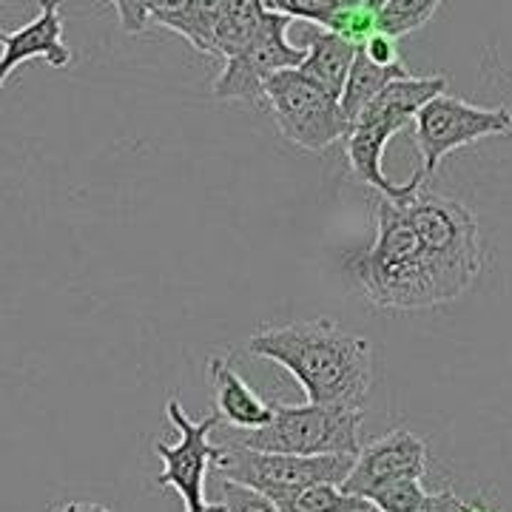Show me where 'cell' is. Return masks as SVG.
Returning a JSON list of instances; mask_svg holds the SVG:
<instances>
[{
  "label": "cell",
  "mask_w": 512,
  "mask_h": 512,
  "mask_svg": "<svg viewBox=\"0 0 512 512\" xmlns=\"http://www.w3.org/2000/svg\"><path fill=\"white\" fill-rule=\"evenodd\" d=\"M248 350L285 367L308 402L362 404L373 379V350L365 336L333 319H302L256 330Z\"/></svg>",
  "instance_id": "1"
},
{
  "label": "cell",
  "mask_w": 512,
  "mask_h": 512,
  "mask_svg": "<svg viewBox=\"0 0 512 512\" xmlns=\"http://www.w3.org/2000/svg\"><path fill=\"white\" fill-rule=\"evenodd\" d=\"M345 265L367 302L382 311L439 308L419 231L404 202L376 200V237L367 251L350 254Z\"/></svg>",
  "instance_id": "2"
},
{
  "label": "cell",
  "mask_w": 512,
  "mask_h": 512,
  "mask_svg": "<svg viewBox=\"0 0 512 512\" xmlns=\"http://www.w3.org/2000/svg\"><path fill=\"white\" fill-rule=\"evenodd\" d=\"M404 208L419 231L436 302H456L476 285L484 265L478 220L467 205L430 188H421Z\"/></svg>",
  "instance_id": "3"
},
{
  "label": "cell",
  "mask_w": 512,
  "mask_h": 512,
  "mask_svg": "<svg viewBox=\"0 0 512 512\" xmlns=\"http://www.w3.org/2000/svg\"><path fill=\"white\" fill-rule=\"evenodd\" d=\"M362 421V404L274 402V419L256 430H234V444L293 456H359Z\"/></svg>",
  "instance_id": "4"
},
{
  "label": "cell",
  "mask_w": 512,
  "mask_h": 512,
  "mask_svg": "<svg viewBox=\"0 0 512 512\" xmlns=\"http://www.w3.org/2000/svg\"><path fill=\"white\" fill-rule=\"evenodd\" d=\"M265 109L293 146L305 151H325L333 143H342L350 128L342 97L299 66L282 69L265 83Z\"/></svg>",
  "instance_id": "5"
},
{
  "label": "cell",
  "mask_w": 512,
  "mask_h": 512,
  "mask_svg": "<svg viewBox=\"0 0 512 512\" xmlns=\"http://www.w3.org/2000/svg\"><path fill=\"white\" fill-rule=\"evenodd\" d=\"M512 109H484L461 97L441 92L433 97L413 120V143L419 148L424 183L436 174L441 160L461 146H470L484 137H510Z\"/></svg>",
  "instance_id": "6"
},
{
  "label": "cell",
  "mask_w": 512,
  "mask_h": 512,
  "mask_svg": "<svg viewBox=\"0 0 512 512\" xmlns=\"http://www.w3.org/2000/svg\"><path fill=\"white\" fill-rule=\"evenodd\" d=\"M293 18L282 12H268L254 40L225 60V69L214 80L217 100H245L265 103V83L282 69H296L305 63V46H293L288 40Z\"/></svg>",
  "instance_id": "7"
},
{
  "label": "cell",
  "mask_w": 512,
  "mask_h": 512,
  "mask_svg": "<svg viewBox=\"0 0 512 512\" xmlns=\"http://www.w3.org/2000/svg\"><path fill=\"white\" fill-rule=\"evenodd\" d=\"M356 456H293V453H265L231 444L217 458L222 478L248 484L259 493L279 487H305V484H345Z\"/></svg>",
  "instance_id": "8"
},
{
  "label": "cell",
  "mask_w": 512,
  "mask_h": 512,
  "mask_svg": "<svg viewBox=\"0 0 512 512\" xmlns=\"http://www.w3.org/2000/svg\"><path fill=\"white\" fill-rule=\"evenodd\" d=\"M165 416L180 433V441L177 444H163V441L154 444V453L163 461V473L157 476V484L177 490L185 501V510H197L205 504L208 467L217 464V458L225 450V447L211 444V433L217 430L222 419L217 413H211L202 421H191L177 399L165 404Z\"/></svg>",
  "instance_id": "9"
},
{
  "label": "cell",
  "mask_w": 512,
  "mask_h": 512,
  "mask_svg": "<svg viewBox=\"0 0 512 512\" xmlns=\"http://www.w3.org/2000/svg\"><path fill=\"white\" fill-rule=\"evenodd\" d=\"M427 467H430L427 444L416 433L399 427V430H390L387 436L362 447V453L353 461V470H350L348 481L342 484V490L350 495L370 498L376 490H382L393 481L424 478Z\"/></svg>",
  "instance_id": "10"
},
{
  "label": "cell",
  "mask_w": 512,
  "mask_h": 512,
  "mask_svg": "<svg viewBox=\"0 0 512 512\" xmlns=\"http://www.w3.org/2000/svg\"><path fill=\"white\" fill-rule=\"evenodd\" d=\"M402 128L390 120H382V117H362L356 120L353 126L348 128L342 146H345V157H348L350 174L359 180L367 188H373L379 197H387V200L407 202L413 200L424 188V177L419 171L410 177V183H393L387 174H384V148L390 143L393 134H399Z\"/></svg>",
  "instance_id": "11"
},
{
  "label": "cell",
  "mask_w": 512,
  "mask_h": 512,
  "mask_svg": "<svg viewBox=\"0 0 512 512\" xmlns=\"http://www.w3.org/2000/svg\"><path fill=\"white\" fill-rule=\"evenodd\" d=\"M3 60H0V80L6 83L15 69L29 60H46L52 69H66L72 63V49L63 37L60 20V0H40V12L35 20L20 26L15 32H3Z\"/></svg>",
  "instance_id": "12"
},
{
  "label": "cell",
  "mask_w": 512,
  "mask_h": 512,
  "mask_svg": "<svg viewBox=\"0 0 512 512\" xmlns=\"http://www.w3.org/2000/svg\"><path fill=\"white\" fill-rule=\"evenodd\" d=\"M208 379L214 387V413L228 421L231 430H256L274 419V402H265L234 370L228 356L208 359Z\"/></svg>",
  "instance_id": "13"
},
{
  "label": "cell",
  "mask_w": 512,
  "mask_h": 512,
  "mask_svg": "<svg viewBox=\"0 0 512 512\" xmlns=\"http://www.w3.org/2000/svg\"><path fill=\"white\" fill-rule=\"evenodd\" d=\"M302 46L308 55H305V63L299 69L311 74L313 80H319L325 89L342 97L350 69H353L356 55H359V46L350 43L348 37L336 35V32L322 29V26H311L302 37Z\"/></svg>",
  "instance_id": "14"
},
{
  "label": "cell",
  "mask_w": 512,
  "mask_h": 512,
  "mask_svg": "<svg viewBox=\"0 0 512 512\" xmlns=\"http://www.w3.org/2000/svg\"><path fill=\"white\" fill-rule=\"evenodd\" d=\"M228 0H185L168 12H151V20L168 32L185 37L197 52L217 57V29Z\"/></svg>",
  "instance_id": "15"
},
{
  "label": "cell",
  "mask_w": 512,
  "mask_h": 512,
  "mask_svg": "<svg viewBox=\"0 0 512 512\" xmlns=\"http://www.w3.org/2000/svg\"><path fill=\"white\" fill-rule=\"evenodd\" d=\"M265 495L279 507V512H362L373 507L367 498L345 493L339 484L279 487Z\"/></svg>",
  "instance_id": "16"
},
{
  "label": "cell",
  "mask_w": 512,
  "mask_h": 512,
  "mask_svg": "<svg viewBox=\"0 0 512 512\" xmlns=\"http://www.w3.org/2000/svg\"><path fill=\"white\" fill-rule=\"evenodd\" d=\"M404 74H410L404 66H393V69L376 66L373 60H367L362 46H359V55H356V63L350 69L345 92H342V111H345L350 126L362 117V111L379 97L387 83H393L396 77H404Z\"/></svg>",
  "instance_id": "17"
},
{
  "label": "cell",
  "mask_w": 512,
  "mask_h": 512,
  "mask_svg": "<svg viewBox=\"0 0 512 512\" xmlns=\"http://www.w3.org/2000/svg\"><path fill=\"white\" fill-rule=\"evenodd\" d=\"M268 12L271 9L265 0H228L220 29H217V57L228 60L242 52L254 40L259 26L268 18Z\"/></svg>",
  "instance_id": "18"
},
{
  "label": "cell",
  "mask_w": 512,
  "mask_h": 512,
  "mask_svg": "<svg viewBox=\"0 0 512 512\" xmlns=\"http://www.w3.org/2000/svg\"><path fill=\"white\" fill-rule=\"evenodd\" d=\"M444 0H382L379 9V29L393 37H404L421 29L439 12Z\"/></svg>",
  "instance_id": "19"
},
{
  "label": "cell",
  "mask_w": 512,
  "mask_h": 512,
  "mask_svg": "<svg viewBox=\"0 0 512 512\" xmlns=\"http://www.w3.org/2000/svg\"><path fill=\"white\" fill-rule=\"evenodd\" d=\"M427 495L430 493L421 487V478H404L376 490L367 501L379 512H421Z\"/></svg>",
  "instance_id": "20"
},
{
  "label": "cell",
  "mask_w": 512,
  "mask_h": 512,
  "mask_svg": "<svg viewBox=\"0 0 512 512\" xmlns=\"http://www.w3.org/2000/svg\"><path fill=\"white\" fill-rule=\"evenodd\" d=\"M271 12H282L293 20H305L313 26L330 29L342 6L350 0H265Z\"/></svg>",
  "instance_id": "21"
},
{
  "label": "cell",
  "mask_w": 512,
  "mask_h": 512,
  "mask_svg": "<svg viewBox=\"0 0 512 512\" xmlns=\"http://www.w3.org/2000/svg\"><path fill=\"white\" fill-rule=\"evenodd\" d=\"M222 504L225 512H279L274 501L268 495H262L248 484H239L231 478H222Z\"/></svg>",
  "instance_id": "22"
},
{
  "label": "cell",
  "mask_w": 512,
  "mask_h": 512,
  "mask_svg": "<svg viewBox=\"0 0 512 512\" xmlns=\"http://www.w3.org/2000/svg\"><path fill=\"white\" fill-rule=\"evenodd\" d=\"M362 52L367 55V60H373L376 66H384V69H393V66H404L402 55H399V37L387 35V32H376L370 35L362 43Z\"/></svg>",
  "instance_id": "23"
},
{
  "label": "cell",
  "mask_w": 512,
  "mask_h": 512,
  "mask_svg": "<svg viewBox=\"0 0 512 512\" xmlns=\"http://www.w3.org/2000/svg\"><path fill=\"white\" fill-rule=\"evenodd\" d=\"M111 6L117 9V18L126 35H140L146 32L148 20H151V9L148 0H109Z\"/></svg>",
  "instance_id": "24"
},
{
  "label": "cell",
  "mask_w": 512,
  "mask_h": 512,
  "mask_svg": "<svg viewBox=\"0 0 512 512\" xmlns=\"http://www.w3.org/2000/svg\"><path fill=\"white\" fill-rule=\"evenodd\" d=\"M467 501H461L453 490H441V493H430L421 512H467Z\"/></svg>",
  "instance_id": "25"
},
{
  "label": "cell",
  "mask_w": 512,
  "mask_h": 512,
  "mask_svg": "<svg viewBox=\"0 0 512 512\" xmlns=\"http://www.w3.org/2000/svg\"><path fill=\"white\" fill-rule=\"evenodd\" d=\"M55 512H111L109 507L103 504H94V501H69L63 507H57Z\"/></svg>",
  "instance_id": "26"
},
{
  "label": "cell",
  "mask_w": 512,
  "mask_h": 512,
  "mask_svg": "<svg viewBox=\"0 0 512 512\" xmlns=\"http://www.w3.org/2000/svg\"><path fill=\"white\" fill-rule=\"evenodd\" d=\"M183 3L185 0H148V9L151 12H168V9H177Z\"/></svg>",
  "instance_id": "27"
},
{
  "label": "cell",
  "mask_w": 512,
  "mask_h": 512,
  "mask_svg": "<svg viewBox=\"0 0 512 512\" xmlns=\"http://www.w3.org/2000/svg\"><path fill=\"white\" fill-rule=\"evenodd\" d=\"M188 512H225V504H208V501H205V504H202V507H197V510H188Z\"/></svg>",
  "instance_id": "28"
},
{
  "label": "cell",
  "mask_w": 512,
  "mask_h": 512,
  "mask_svg": "<svg viewBox=\"0 0 512 512\" xmlns=\"http://www.w3.org/2000/svg\"><path fill=\"white\" fill-rule=\"evenodd\" d=\"M467 512H495V510L484 507V504H470V507H467Z\"/></svg>",
  "instance_id": "29"
},
{
  "label": "cell",
  "mask_w": 512,
  "mask_h": 512,
  "mask_svg": "<svg viewBox=\"0 0 512 512\" xmlns=\"http://www.w3.org/2000/svg\"><path fill=\"white\" fill-rule=\"evenodd\" d=\"M362 512H379V510H376V507H370V510H362Z\"/></svg>",
  "instance_id": "30"
},
{
  "label": "cell",
  "mask_w": 512,
  "mask_h": 512,
  "mask_svg": "<svg viewBox=\"0 0 512 512\" xmlns=\"http://www.w3.org/2000/svg\"><path fill=\"white\" fill-rule=\"evenodd\" d=\"M367 3H373V6H376V3H379V0H367Z\"/></svg>",
  "instance_id": "31"
},
{
  "label": "cell",
  "mask_w": 512,
  "mask_h": 512,
  "mask_svg": "<svg viewBox=\"0 0 512 512\" xmlns=\"http://www.w3.org/2000/svg\"><path fill=\"white\" fill-rule=\"evenodd\" d=\"M185 512H188V510H185Z\"/></svg>",
  "instance_id": "32"
}]
</instances>
